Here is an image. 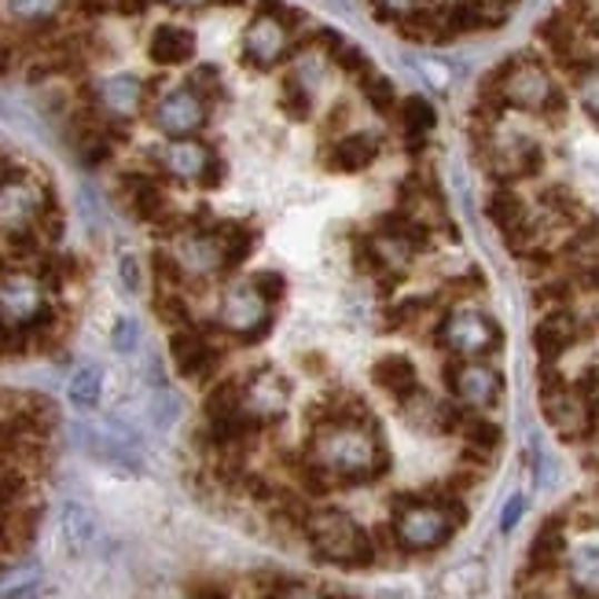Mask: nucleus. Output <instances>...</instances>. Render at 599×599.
<instances>
[{
	"instance_id": "obj_1",
	"label": "nucleus",
	"mask_w": 599,
	"mask_h": 599,
	"mask_svg": "<svg viewBox=\"0 0 599 599\" xmlns=\"http://www.w3.org/2000/svg\"><path fill=\"white\" fill-rule=\"evenodd\" d=\"M306 457L331 482H371L390 467L376 423H320Z\"/></svg>"
},
{
	"instance_id": "obj_2",
	"label": "nucleus",
	"mask_w": 599,
	"mask_h": 599,
	"mask_svg": "<svg viewBox=\"0 0 599 599\" xmlns=\"http://www.w3.org/2000/svg\"><path fill=\"white\" fill-rule=\"evenodd\" d=\"M486 100L537 118H562L567 111V92L559 89L552 67L537 56H511L505 67H497L486 86Z\"/></svg>"
},
{
	"instance_id": "obj_3",
	"label": "nucleus",
	"mask_w": 599,
	"mask_h": 599,
	"mask_svg": "<svg viewBox=\"0 0 599 599\" xmlns=\"http://www.w3.org/2000/svg\"><path fill=\"white\" fill-rule=\"evenodd\" d=\"M467 508L463 497L449 493V489H438L430 497H409L393 508V545L405 548V552H435V548L449 545V537L457 533V526H463Z\"/></svg>"
},
{
	"instance_id": "obj_4",
	"label": "nucleus",
	"mask_w": 599,
	"mask_h": 599,
	"mask_svg": "<svg viewBox=\"0 0 599 599\" xmlns=\"http://www.w3.org/2000/svg\"><path fill=\"white\" fill-rule=\"evenodd\" d=\"M239 52H243V63L254 70H277L291 63V56L298 52V11L277 0H261V8L243 27Z\"/></svg>"
},
{
	"instance_id": "obj_5",
	"label": "nucleus",
	"mask_w": 599,
	"mask_h": 599,
	"mask_svg": "<svg viewBox=\"0 0 599 599\" xmlns=\"http://www.w3.org/2000/svg\"><path fill=\"white\" fill-rule=\"evenodd\" d=\"M306 537L313 545V552L323 562H335V567H350V570H361L376 562V537H371L353 515L346 511H335V508H320V511H309L306 519Z\"/></svg>"
},
{
	"instance_id": "obj_6",
	"label": "nucleus",
	"mask_w": 599,
	"mask_h": 599,
	"mask_svg": "<svg viewBox=\"0 0 599 599\" xmlns=\"http://www.w3.org/2000/svg\"><path fill=\"white\" fill-rule=\"evenodd\" d=\"M52 213V191L38 177L11 170L0 177V239L22 243V239H41V224ZM44 243V239H41Z\"/></svg>"
},
{
	"instance_id": "obj_7",
	"label": "nucleus",
	"mask_w": 599,
	"mask_h": 599,
	"mask_svg": "<svg viewBox=\"0 0 599 599\" xmlns=\"http://www.w3.org/2000/svg\"><path fill=\"white\" fill-rule=\"evenodd\" d=\"M541 412L552 430L567 441H585L599 427V401H589L573 390L570 379H562L552 365H541Z\"/></svg>"
},
{
	"instance_id": "obj_8",
	"label": "nucleus",
	"mask_w": 599,
	"mask_h": 599,
	"mask_svg": "<svg viewBox=\"0 0 599 599\" xmlns=\"http://www.w3.org/2000/svg\"><path fill=\"white\" fill-rule=\"evenodd\" d=\"M438 346L446 350L449 357L457 361H482L493 350H500L505 335H500L497 320L482 313L475 306H449L446 317L438 320V331H435Z\"/></svg>"
},
{
	"instance_id": "obj_9",
	"label": "nucleus",
	"mask_w": 599,
	"mask_h": 599,
	"mask_svg": "<svg viewBox=\"0 0 599 599\" xmlns=\"http://www.w3.org/2000/svg\"><path fill=\"white\" fill-rule=\"evenodd\" d=\"M478 140L486 151V170L497 177V184H519L526 177L541 173L545 151L530 133H515V129H505V122H493L478 133Z\"/></svg>"
},
{
	"instance_id": "obj_10",
	"label": "nucleus",
	"mask_w": 599,
	"mask_h": 599,
	"mask_svg": "<svg viewBox=\"0 0 599 599\" xmlns=\"http://www.w3.org/2000/svg\"><path fill=\"white\" fill-rule=\"evenodd\" d=\"M272 309H277V302L254 280H239L232 287H224L213 323L239 342H254L272 328Z\"/></svg>"
},
{
	"instance_id": "obj_11",
	"label": "nucleus",
	"mask_w": 599,
	"mask_h": 599,
	"mask_svg": "<svg viewBox=\"0 0 599 599\" xmlns=\"http://www.w3.org/2000/svg\"><path fill=\"white\" fill-rule=\"evenodd\" d=\"M48 317H52V309H48V283L38 269L0 272V323L11 335L38 328Z\"/></svg>"
},
{
	"instance_id": "obj_12",
	"label": "nucleus",
	"mask_w": 599,
	"mask_h": 599,
	"mask_svg": "<svg viewBox=\"0 0 599 599\" xmlns=\"http://www.w3.org/2000/svg\"><path fill=\"white\" fill-rule=\"evenodd\" d=\"M154 89L140 74H129V70H118V74L96 78L89 86V111L96 118H103L107 126L122 129L133 118L148 114Z\"/></svg>"
},
{
	"instance_id": "obj_13",
	"label": "nucleus",
	"mask_w": 599,
	"mask_h": 599,
	"mask_svg": "<svg viewBox=\"0 0 599 599\" xmlns=\"http://www.w3.org/2000/svg\"><path fill=\"white\" fill-rule=\"evenodd\" d=\"M166 258L173 261L177 277L188 283H207L221 272H229V254H224L218 224L213 229H181L173 232Z\"/></svg>"
},
{
	"instance_id": "obj_14",
	"label": "nucleus",
	"mask_w": 599,
	"mask_h": 599,
	"mask_svg": "<svg viewBox=\"0 0 599 599\" xmlns=\"http://www.w3.org/2000/svg\"><path fill=\"white\" fill-rule=\"evenodd\" d=\"M154 173L170 177V181L181 184H199V188H213L221 181V159L213 154V148L199 137H177L166 140L151 151Z\"/></svg>"
},
{
	"instance_id": "obj_15",
	"label": "nucleus",
	"mask_w": 599,
	"mask_h": 599,
	"mask_svg": "<svg viewBox=\"0 0 599 599\" xmlns=\"http://www.w3.org/2000/svg\"><path fill=\"white\" fill-rule=\"evenodd\" d=\"M148 122L159 129L166 140L177 137H199L210 122V100L199 89H191L188 81L184 86L162 89L151 96L148 103Z\"/></svg>"
},
{
	"instance_id": "obj_16",
	"label": "nucleus",
	"mask_w": 599,
	"mask_h": 599,
	"mask_svg": "<svg viewBox=\"0 0 599 599\" xmlns=\"http://www.w3.org/2000/svg\"><path fill=\"white\" fill-rule=\"evenodd\" d=\"M446 382H449L452 398H457L467 412L493 409L500 401V393H505L500 371L486 361H457V357H452V365L446 368Z\"/></svg>"
},
{
	"instance_id": "obj_17",
	"label": "nucleus",
	"mask_w": 599,
	"mask_h": 599,
	"mask_svg": "<svg viewBox=\"0 0 599 599\" xmlns=\"http://www.w3.org/2000/svg\"><path fill=\"white\" fill-rule=\"evenodd\" d=\"M243 412L254 427H269L287 412V401H291V382H287L280 371L272 368H261V371H250L243 379Z\"/></svg>"
},
{
	"instance_id": "obj_18",
	"label": "nucleus",
	"mask_w": 599,
	"mask_h": 599,
	"mask_svg": "<svg viewBox=\"0 0 599 599\" xmlns=\"http://www.w3.org/2000/svg\"><path fill=\"white\" fill-rule=\"evenodd\" d=\"M170 357H173V368L181 371L184 379H196V382L213 379V376H218V368H221L218 342H213L202 328H196V323H188V328H177L173 331Z\"/></svg>"
},
{
	"instance_id": "obj_19",
	"label": "nucleus",
	"mask_w": 599,
	"mask_h": 599,
	"mask_svg": "<svg viewBox=\"0 0 599 599\" xmlns=\"http://www.w3.org/2000/svg\"><path fill=\"white\" fill-rule=\"evenodd\" d=\"M78 438L96 460L122 467V471H140L143 452H140V438L122 423H103V427H78Z\"/></svg>"
},
{
	"instance_id": "obj_20",
	"label": "nucleus",
	"mask_w": 599,
	"mask_h": 599,
	"mask_svg": "<svg viewBox=\"0 0 599 599\" xmlns=\"http://www.w3.org/2000/svg\"><path fill=\"white\" fill-rule=\"evenodd\" d=\"M585 339L581 313L573 306L567 309H548L533 328V350L541 357V365H556L562 353H570L573 346Z\"/></svg>"
},
{
	"instance_id": "obj_21",
	"label": "nucleus",
	"mask_w": 599,
	"mask_h": 599,
	"mask_svg": "<svg viewBox=\"0 0 599 599\" xmlns=\"http://www.w3.org/2000/svg\"><path fill=\"white\" fill-rule=\"evenodd\" d=\"M567 562V515H552L541 530H537L530 552H526V567H522V581H548L559 567Z\"/></svg>"
},
{
	"instance_id": "obj_22",
	"label": "nucleus",
	"mask_w": 599,
	"mask_h": 599,
	"mask_svg": "<svg viewBox=\"0 0 599 599\" xmlns=\"http://www.w3.org/2000/svg\"><path fill=\"white\" fill-rule=\"evenodd\" d=\"M398 405H401L405 419H409V427L423 430V435H460V423L467 416L460 401H441L435 393H427L423 387Z\"/></svg>"
},
{
	"instance_id": "obj_23",
	"label": "nucleus",
	"mask_w": 599,
	"mask_h": 599,
	"mask_svg": "<svg viewBox=\"0 0 599 599\" xmlns=\"http://www.w3.org/2000/svg\"><path fill=\"white\" fill-rule=\"evenodd\" d=\"M122 199L133 218H140L143 224H154L162 229L166 213H170V196H166L162 173H129L122 177Z\"/></svg>"
},
{
	"instance_id": "obj_24",
	"label": "nucleus",
	"mask_w": 599,
	"mask_h": 599,
	"mask_svg": "<svg viewBox=\"0 0 599 599\" xmlns=\"http://www.w3.org/2000/svg\"><path fill=\"white\" fill-rule=\"evenodd\" d=\"M379 137L368 129H350V133H335L323 148V166L335 173H361L379 159Z\"/></svg>"
},
{
	"instance_id": "obj_25",
	"label": "nucleus",
	"mask_w": 599,
	"mask_h": 599,
	"mask_svg": "<svg viewBox=\"0 0 599 599\" xmlns=\"http://www.w3.org/2000/svg\"><path fill=\"white\" fill-rule=\"evenodd\" d=\"M59 537H63L70 556H86L100 541V519L81 500H67L63 511H59Z\"/></svg>"
},
{
	"instance_id": "obj_26",
	"label": "nucleus",
	"mask_w": 599,
	"mask_h": 599,
	"mask_svg": "<svg viewBox=\"0 0 599 599\" xmlns=\"http://www.w3.org/2000/svg\"><path fill=\"white\" fill-rule=\"evenodd\" d=\"M486 213H489V221L497 224L500 236H505L508 243H515V239L530 229V218H533L530 202H526L511 184H500L493 196L486 199Z\"/></svg>"
},
{
	"instance_id": "obj_27",
	"label": "nucleus",
	"mask_w": 599,
	"mask_h": 599,
	"mask_svg": "<svg viewBox=\"0 0 599 599\" xmlns=\"http://www.w3.org/2000/svg\"><path fill=\"white\" fill-rule=\"evenodd\" d=\"M148 56L154 67H184L191 56H196V33L181 22H162L154 27L148 41Z\"/></svg>"
},
{
	"instance_id": "obj_28",
	"label": "nucleus",
	"mask_w": 599,
	"mask_h": 599,
	"mask_svg": "<svg viewBox=\"0 0 599 599\" xmlns=\"http://www.w3.org/2000/svg\"><path fill=\"white\" fill-rule=\"evenodd\" d=\"M371 382H376L382 393H390L393 401H405L409 393L419 390V371H416V365L409 361V357L387 353V357H379V361L371 365Z\"/></svg>"
},
{
	"instance_id": "obj_29",
	"label": "nucleus",
	"mask_w": 599,
	"mask_h": 599,
	"mask_svg": "<svg viewBox=\"0 0 599 599\" xmlns=\"http://www.w3.org/2000/svg\"><path fill=\"white\" fill-rule=\"evenodd\" d=\"M313 44L320 48L323 56L331 59V67L335 70H342V74H350L353 81H361L368 70H371V59L361 44H353L350 38H342V33H335V30H317V38Z\"/></svg>"
},
{
	"instance_id": "obj_30",
	"label": "nucleus",
	"mask_w": 599,
	"mask_h": 599,
	"mask_svg": "<svg viewBox=\"0 0 599 599\" xmlns=\"http://www.w3.org/2000/svg\"><path fill=\"white\" fill-rule=\"evenodd\" d=\"M460 438H463V457L486 467L493 460V452L500 449V438H505V430H500L493 419L478 416V412H467L463 423H460Z\"/></svg>"
},
{
	"instance_id": "obj_31",
	"label": "nucleus",
	"mask_w": 599,
	"mask_h": 599,
	"mask_svg": "<svg viewBox=\"0 0 599 599\" xmlns=\"http://www.w3.org/2000/svg\"><path fill=\"white\" fill-rule=\"evenodd\" d=\"M398 126H401L405 143H409L412 151H419L438 126L435 103H430L427 96H405V100L398 103Z\"/></svg>"
},
{
	"instance_id": "obj_32",
	"label": "nucleus",
	"mask_w": 599,
	"mask_h": 599,
	"mask_svg": "<svg viewBox=\"0 0 599 599\" xmlns=\"http://www.w3.org/2000/svg\"><path fill=\"white\" fill-rule=\"evenodd\" d=\"M63 8L67 0H0V16L19 30H48Z\"/></svg>"
},
{
	"instance_id": "obj_33",
	"label": "nucleus",
	"mask_w": 599,
	"mask_h": 599,
	"mask_svg": "<svg viewBox=\"0 0 599 599\" xmlns=\"http://www.w3.org/2000/svg\"><path fill=\"white\" fill-rule=\"evenodd\" d=\"M103 398V371L100 365H78L67 379V401L81 412H92Z\"/></svg>"
},
{
	"instance_id": "obj_34",
	"label": "nucleus",
	"mask_w": 599,
	"mask_h": 599,
	"mask_svg": "<svg viewBox=\"0 0 599 599\" xmlns=\"http://www.w3.org/2000/svg\"><path fill=\"white\" fill-rule=\"evenodd\" d=\"M567 570L573 592L599 596V545H581L567 552Z\"/></svg>"
},
{
	"instance_id": "obj_35",
	"label": "nucleus",
	"mask_w": 599,
	"mask_h": 599,
	"mask_svg": "<svg viewBox=\"0 0 599 599\" xmlns=\"http://www.w3.org/2000/svg\"><path fill=\"white\" fill-rule=\"evenodd\" d=\"M371 11L382 19V22H393L398 30L412 27L416 19L430 16L438 8V0H368Z\"/></svg>"
},
{
	"instance_id": "obj_36",
	"label": "nucleus",
	"mask_w": 599,
	"mask_h": 599,
	"mask_svg": "<svg viewBox=\"0 0 599 599\" xmlns=\"http://www.w3.org/2000/svg\"><path fill=\"white\" fill-rule=\"evenodd\" d=\"M357 86H361V96H365L371 107H376L379 114H398L401 96H398V89H393V81H390L387 74H379V70L371 67L368 74L357 81Z\"/></svg>"
},
{
	"instance_id": "obj_37",
	"label": "nucleus",
	"mask_w": 599,
	"mask_h": 599,
	"mask_svg": "<svg viewBox=\"0 0 599 599\" xmlns=\"http://www.w3.org/2000/svg\"><path fill=\"white\" fill-rule=\"evenodd\" d=\"M218 232H221L224 254H229V269L243 266V261L250 258V250H254V232H250L247 224H236V221L218 224Z\"/></svg>"
},
{
	"instance_id": "obj_38",
	"label": "nucleus",
	"mask_w": 599,
	"mask_h": 599,
	"mask_svg": "<svg viewBox=\"0 0 599 599\" xmlns=\"http://www.w3.org/2000/svg\"><path fill=\"white\" fill-rule=\"evenodd\" d=\"M573 96H578L581 111L599 126V59L573 74Z\"/></svg>"
},
{
	"instance_id": "obj_39",
	"label": "nucleus",
	"mask_w": 599,
	"mask_h": 599,
	"mask_svg": "<svg viewBox=\"0 0 599 599\" xmlns=\"http://www.w3.org/2000/svg\"><path fill=\"white\" fill-rule=\"evenodd\" d=\"M111 342H114V350L118 353H126V357H133L140 350V342H143V328H140V320L137 317H122L114 323V331H111Z\"/></svg>"
},
{
	"instance_id": "obj_40",
	"label": "nucleus",
	"mask_w": 599,
	"mask_h": 599,
	"mask_svg": "<svg viewBox=\"0 0 599 599\" xmlns=\"http://www.w3.org/2000/svg\"><path fill=\"white\" fill-rule=\"evenodd\" d=\"M177 412H181V405H177V398L166 387H154V401H151V419L159 427H170Z\"/></svg>"
},
{
	"instance_id": "obj_41",
	"label": "nucleus",
	"mask_w": 599,
	"mask_h": 599,
	"mask_svg": "<svg viewBox=\"0 0 599 599\" xmlns=\"http://www.w3.org/2000/svg\"><path fill=\"white\" fill-rule=\"evenodd\" d=\"M118 280H122V287L129 294H140L143 291V269H140V258L137 254H126L118 258Z\"/></svg>"
},
{
	"instance_id": "obj_42",
	"label": "nucleus",
	"mask_w": 599,
	"mask_h": 599,
	"mask_svg": "<svg viewBox=\"0 0 599 599\" xmlns=\"http://www.w3.org/2000/svg\"><path fill=\"white\" fill-rule=\"evenodd\" d=\"M188 86L199 89L210 103L221 96V78H218V70H213V67H196V70L188 74Z\"/></svg>"
},
{
	"instance_id": "obj_43",
	"label": "nucleus",
	"mask_w": 599,
	"mask_h": 599,
	"mask_svg": "<svg viewBox=\"0 0 599 599\" xmlns=\"http://www.w3.org/2000/svg\"><path fill=\"white\" fill-rule=\"evenodd\" d=\"M250 280H254V283L261 287V291H266V294L272 298V302H280V294L287 291V280L280 277V272H272V269L254 272V277H250Z\"/></svg>"
},
{
	"instance_id": "obj_44",
	"label": "nucleus",
	"mask_w": 599,
	"mask_h": 599,
	"mask_svg": "<svg viewBox=\"0 0 599 599\" xmlns=\"http://www.w3.org/2000/svg\"><path fill=\"white\" fill-rule=\"evenodd\" d=\"M419 70H423L427 81H435L438 89H446V86H449V70H446V63H435V59H419Z\"/></svg>"
},
{
	"instance_id": "obj_45",
	"label": "nucleus",
	"mask_w": 599,
	"mask_h": 599,
	"mask_svg": "<svg viewBox=\"0 0 599 599\" xmlns=\"http://www.w3.org/2000/svg\"><path fill=\"white\" fill-rule=\"evenodd\" d=\"M162 4L173 11H207L213 8V0H162Z\"/></svg>"
},
{
	"instance_id": "obj_46",
	"label": "nucleus",
	"mask_w": 599,
	"mask_h": 599,
	"mask_svg": "<svg viewBox=\"0 0 599 599\" xmlns=\"http://www.w3.org/2000/svg\"><path fill=\"white\" fill-rule=\"evenodd\" d=\"M578 283H581V291H599V261H592V266L581 272Z\"/></svg>"
},
{
	"instance_id": "obj_47",
	"label": "nucleus",
	"mask_w": 599,
	"mask_h": 599,
	"mask_svg": "<svg viewBox=\"0 0 599 599\" xmlns=\"http://www.w3.org/2000/svg\"><path fill=\"white\" fill-rule=\"evenodd\" d=\"M280 599H328V596H320V592H309V589H298V585H287V592Z\"/></svg>"
},
{
	"instance_id": "obj_48",
	"label": "nucleus",
	"mask_w": 599,
	"mask_h": 599,
	"mask_svg": "<svg viewBox=\"0 0 599 599\" xmlns=\"http://www.w3.org/2000/svg\"><path fill=\"white\" fill-rule=\"evenodd\" d=\"M519 515H522V500L515 497L511 505H508V511H505V530H511V526H515V519H519Z\"/></svg>"
},
{
	"instance_id": "obj_49",
	"label": "nucleus",
	"mask_w": 599,
	"mask_h": 599,
	"mask_svg": "<svg viewBox=\"0 0 599 599\" xmlns=\"http://www.w3.org/2000/svg\"><path fill=\"white\" fill-rule=\"evenodd\" d=\"M89 11H118V0H81Z\"/></svg>"
},
{
	"instance_id": "obj_50",
	"label": "nucleus",
	"mask_w": 599,
	"mask_h": 599,
	"mask_svg": "<svg viewBox=\"0 0 599 599\" xmlns=\"http://www.w3.org/2000/svg\"><path fill=\"white\" fill-rule=\"evenodd\" d=\"M8 67H11V48H8V44H0V74H4Z\"/></svg>"
},
{
	"instance_id": "obj_51",
	"label": "nucleus",
	"mask_w": 599,
	"mask_h": 599,
	"mask_svg": "<svg viewBox=\"0 0 599 599\" xmlns=\"http://www.w3.org/2000/svg\"><path fill=\"white\" fill-rule=\"evenodd\" d=\"M482 4H489V8H497V11H505V16H508V8L515 4V0H482Z\"/></svg>"
},
{
	"instance_id": "obj_52",
	"label": "nucleus",
	"mask_w": 599,
	"mask_h": 599,
	"mask_svg": "<svg viewBox=\"0 0 599 599\" xmlns=\"http://www.w3.org/2000/svg\"><path fill=\"white\" fill-rule=\"evenodd\" d=\"M213 4H224V8H236V4H243V0H213Z\"/></svg>"
},
{
	"instance_id": "obj_53",
	"label": "nucleus",
	"mask_w": 599,
	"mask_h": 599,
	"mask_svg": "<svg viewBox=\"0 0 599 599\" xmlns=\"http://www.w3.org/2000/svg\"><path fill=\"white\" fill-rule=\"evenodd\" d=\"M573 599H599V596H589V592H573Z\"/></svg>"
},
{
	"instance_id": "obj_54",
	"label": "nucleus",
	"mask_w": 599,
	"mask_h": 599,
	"mask_svg": "<svg viewBox=\"0 0 599 599\" xmlns=\"http://www.w3.org/2000/svg\"><path fill=\"white\" fill-rule=\"evenodd\" d=\"M199 599H224V596H218V592H207V596H199Z\"/></svg>"
},
{
	"instance_id": "obj_55",
	"label": "nucleus",
	"mask_w": 599,
	"mask_h": 599,
	"mask_svg": "<svg viewBox=\"0 0 599 599\" xmlns=\"http://www.w3.org/2000/svg\"><path fill=\"white\" fill-rule=\"evenodd\" d=\"M328 599H350V596H328Z\"/></svg>"
}]
</instances>
